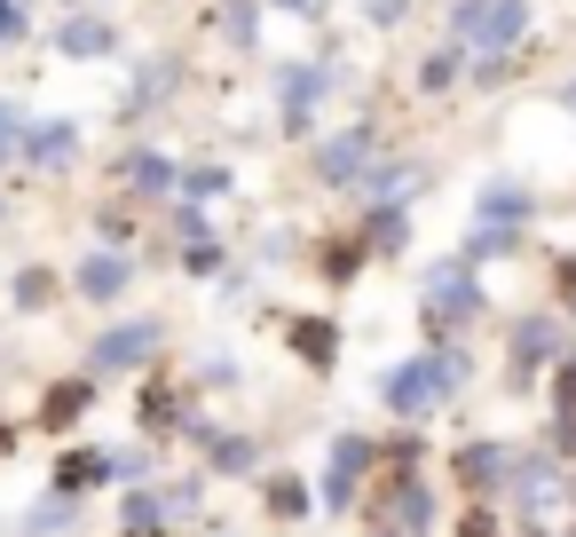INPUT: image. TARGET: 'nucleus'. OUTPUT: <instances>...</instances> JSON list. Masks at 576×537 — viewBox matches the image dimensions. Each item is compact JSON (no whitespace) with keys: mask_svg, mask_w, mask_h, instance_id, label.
Here are the masks:
<instances>
[{"mask_svg":"<svg viewBox=\"0 0 576 537\" xmlns=\"http://www.w3.org/2000/svg\"><path fill=\"white\" fill-rule=\"evenodd\" d=\"M458 24H466V32H482L490 48H514V40H521V24H529V9H521V0H466Z\"/></svg>","mask_w":576,"mask_h":537,"instance_id":"1","label":"nucleus"},{"mask_svg":"<svg viewBox=\"0 0 576 537\" xmlns=\"http://www.w3.org/2000/svg\"><path fill=\"white\" fill-rule=\"evenodd\" d=\"M443 387H451V363H411V372H395L387 403H395V411H419V403H434Z\"/></svg>","mask_w":576,"mask_h":537,"instance_id":"2","label":"nucleus"},{"mask_svg":"<svg viewBox=\"0 0 576 537\" xmlns=\"http://www.w3.org/2000/svg\"><path fill=\"white\" fill-rule=\"evenodd\" d=\"M56 48H63V56H104V48H111V32L95 24V16H80V24H63V32H56Z\"/></svg>","mask_w":576,"mask_h":537,"instance_id":"3","label":"nucleus"},{"mask_svg":"<svg viewBox=\"0 0 576 537\" xmlns=\"http://www.w3.org/2000/svg\"><path fill=\"white\" fill-rule=\"evenodd\" d=\"M151 341H158L151 324H134V332H111V341L95 348V363H134V356H151Z\"/></svg>","mask_w":576,"mask_h":537,"instance_id":"4","label":"nucleus"},{"mask_svg":"<svg viewBox=\"0 0 576 537\" xmlns=\"http://www.w3.org/2000/svg\"><path fill=\"white\" fill-rule=\"evenodd\" d=\"M72 143H80V134L63 127V119H48L40 134H32V158H72Z\"/></svg>","mask_w":576,"mask_h":537,"instance_id":"5","label":"nucleus"},{"mask_svg":"<svg viewBox=\"0 0 576 537\" xmlns=\"http://www.w3.org/2000/svg\"><path fill=\"white\" fill-rule=\"evenodd\" d=\"M127 285V261H87V293H119Z\"/></svg>","mask_w":576,"mask_h":537,"instance_id":"6","label":"nucleus"},{"mask_svg":"<svg viewBox=\"0 0 576 537\" xmlns=\"http://www.w3.org/2000/svg\"><path fill=\"white\" fill-rule=\"evenodd\" d=\"M127 175L143 182V190H158V182H175V175H166V158H127Z\"/></svg>","mask_w":576,"mask_h":537,"instance_id":"7","label":"nucleus"},{"mask_svg":"<svg viewBox=\"0 0 576 537\" xmlns=\"http://www.w3.org/2000/svg\"><path fill=\"white\" fill-rule=\"evenodd\" d=\"M451 63H458L451 48H443V56H427V72H419V80H427V87H451Z\"/></svg>","mask_w":576,"mask_h":537,"instance_id":"8","label":"nucleus"},{"mask_svg":"<svg viewBox=\"0 0 576 537\" xmlns=\"http://www.w3.org/2000/svg\"><path fill=\"white\" fill-rule=\"evenodd\" d=\"M9 32H24V9H16V0H0V40H9Z\"/></svg>","mask_w":576,"mask_h":537,"instance_id":"9","label":"nucleus"},{"mask_svg":"<svg viewBox=\"0 0 576 537\" xmlns=\"http://www.w3.org/2000/svg\"><path fill=\"white\" fill-rule=\"evenodd\" d=\"M0 151H16V111L0 104Z\"/></svg>","mask_w":576,"mask_h":537,"instance_id":"10","label":"nucleus"},{"mask_svg":"<svg viewBox=\"0 0 576 537\" xmlns=\"http://www.w3.org/2000/svg\"><path fill=\"white\" fill-rule=\"evenodd\" d=\"M285 9H309V0H285Z\"/></svg>","mask_w":576,"mask_h":537,"instance_id":"11","label":"nucleus"},{"mask_svg":"<svg viewBox=\"0 0 576 537\" xmlns=\"http://www.w3.org/2000/svg\"><path fill=\"white\" fill-rule=\"evenodd\" d=\"M568 95H576V87H568Z\"/></svg>","mask_w":576,"mask_h":537,"instance_id":"12","label":"nucleus"}]
</instances>
